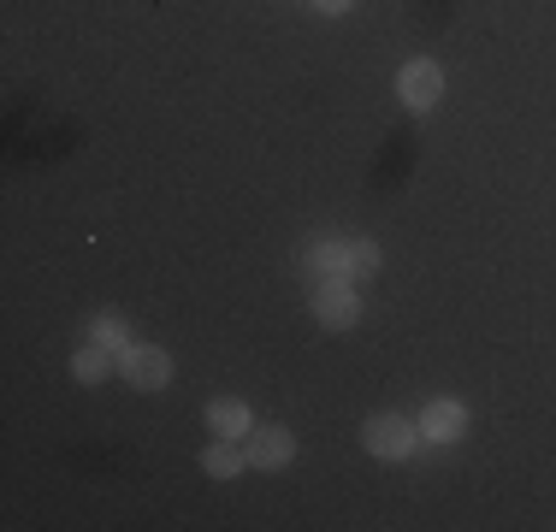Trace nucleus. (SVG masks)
Instances as JSON below:
<instances>
[{
	"mask_svg": "<svg viewBox=\"0 0 556 532\" xmlns=\"http://www.w3.org/2000/svg\"><path fill=\"white\" fill-rule=\"evenodd\" d=\"M118 372H125L137 391H161L172 379V355L154 350V343H130V350H118Z\"/></svg>",
	"mask_w": 556,
	"mask_h": 532,
	"instance_id": "f257e3e1",
	"label": "nucleus"
},
{
	"mask_svg": "<svg viewBox=\"0 0 556 532\" xmlns=\"http://www.w3.org/2000/svg\"><path fill=\"white\" fill-rule=\"evenodd\" d=\"M308 308L320 326H355V314H362V302H355L350 278H326V284L308 290Z\"/></svg>",
	"mask_w": 556,
	"mask_h": 532,
	"instance_id": "f03ea898",
	"label": "nucleus"
},
{
	"mask_svg": "<svg viewBox=\"0 0 556 532\" xmlns=\"http://www.w3.org/2000/svg\"><path fill=\"white\" fill-rule=\"evenodd\" d=\"M415 438H420V426L403 420V415L367 420V449H374V456H386V461H403L408 449H415Z\"/></svg>",
	"mask_w": 556,
	"mask_h": 532,
	"instance_id": "7ed1b4c3",
	"label": "nucleus"
},
{
	"mask_svg": "<svg viewBox=\"0 0 556 532\" xmlns=\"http://www.w3.org/2000/svg\"><path fill=\"white\" fill-rule=\"evenodd\" d=\"M396 96L415 106V113H427V106H439V96H444V72L432 60H408L403 77H396Z\"/></svg>",
	"mask_w": 556,
	"mask_h": 532,
	"instance_id": "20e7f679",
	"label": "nucleus"
},
{
	"mask_svg": "<svg viewBox=\"0 0 556 532\" xmlns=\"http://www.w3.org/2000/svg\"><path fill=\"white\" fill-rule=\"evenodd\" d=\"M290 456H296V438H290L285 426H261V432H249V461H255V468H285Z\"/></svg>",
	"mask_w": 556,
	"mask_h": 532,
	"instance_id": "39448f33",
	"label": "nucleus"
},
{
	"mask_svg": "<svg viewBox=\"0 0 556 532\" xmlns=\"http://www.w3.org/2000/svg\"><path fill=\"white\" fill-rule=\"evenodd\" d=\"M462 426H468V408H462L456 396H439V403H427V415H420V432H427L432 444L462 438Z\"/></svg>",
	"mask_w": 556,
	"mask_h": 532,
	"instance_id": "423d86ee",
	"label": "nucleus"
},
{
	"mask_svg": "<svg viewBox=\"0 0 556 532\" xmlns=\"http://www.w3.org/2000/svg\"><path fill=\"white\" fill-rule=\"evenodd\" d=\"M207 426H214L219 438H243V432H249V403H237V396L207 403Z\"/></svg>",
	"mask_w": 556,
	"mask_h": 532,
	"instance_id": "0eeeda50",
	"label": "nucleus"
},
{
	"mask_svg": "<svg viewBox=\"0 0 556 532\" xmlns=\"http://www.w3.org/2000/svg\"><path fill=\"white\" fill-rule=\"evenodd\" d=\"M72 372L84 384H96V379H108V350H101V343H84V350L72 355Z\"/></svg>",
	"mask_w": 556,
	"mask_h": 532,
	"instance_id": "6e6552de",
	"label": "nucleus"
},
{
	"mask_svg": "<svg viewBox=\"0 0 556 532\" xmlns=\"http://www.w3.org/2000/svg\"><path fill=\"white\" fill-rule=\"evenodd\" d=\"M202 468L214 473V479H231V473H243V456H237V449H231V438H219V444H214V449H207V456H202Z\"/></svg>",
	"mask_w": 556,
	"mask_h": 532,
	"instance_id": "1a4fd4ad",
	"label": "nucleus"
},
{
	"mask_svg": "<svg viewBox=\"0 0 556 532\" xmlns=\"http://www.w3.org/2000/svg\"><path fill=\"white\" fill-rule=\"evenodd\" d=\"M314 266H320L326 278H350V243H320L314 249Z\"/></svg>",
	"mask_w": 556,
	"mask_h": 532,
	"instance_id": "9d476101",
	"label": "nucleus"
},
{
	"mask_svg": "<svg viewBox=\"0 0 556 532\" xmlns=\"http://www.w3.org/2000/svg\"><path fill=\"white\" fill-rule=\"evenodd\" d=\"M96 343H101V350H130L125 319H118V314H101V319H96Z\"/></svg>",
	"mask_w": 556,
	"mask_h": 532,
	"instance_id": "9b49d317",
	"label": "nucleus"
},
{
	"mask_svg": "<svg viewBox=\"0 0 556 532\" xmlns=\"http://www.w3.org/2000/svg\"><path fill=\"white\" fill-rule=\"evenodd\" d=\"M379 273V249L374 243H350V278H374Z\"/></svg>",
	"mask_w": 556,
	"mask_h": 532,
	"instance_id": "f8f14e48",
	"label": "nucleus"
},
{
	"mask_svg": "<svg viewBox=\"0 0 556 532\" xmlns=\"http://www.w3.org/2000/svg\"><path fill=\"white\" fill-rule=\"evenodd\" d=\"M314 7H320L326 18H338V12H350V0H314Z\"/></svg>",
	"mask_w": 556,
	"mask_h": 532,
	"instance_id": "ddd939ff",
	"label": "nucleus"
}]
</instances>
